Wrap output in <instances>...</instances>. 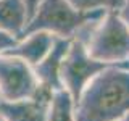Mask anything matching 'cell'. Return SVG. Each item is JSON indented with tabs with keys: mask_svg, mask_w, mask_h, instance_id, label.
I'll use <instances>...</instances> for the list:
<instances>
[{
	"mask_svg": "<svg viewBox=\"0 0 129 121\" xmlns=\"http://www.w3.org/2000/svg\"><path fill=\"white\" fill-rule=\"evenodd\" d=\"M55 40H56L55 36L44 31L27 32V34H24L23 37L18 39L16 45L11 50H8L7 55L16 56V58L23 60L34 68L47 56V53L53 47Z\"/></svg>",
	"mask_w": 129,
	"mask_h": 121,
	"instance_id": "52a82bcc",
	"label": "cell"
},
{
	"mask_svg": "<svg viewBox=\"0 0 129 121\" xmlns=\"http://www.w3.org/2000/svg\"><path fill=\"white\" fill-rule=\"evenodd\" d=\"M129 116V66H107L76 100V121H121Z\"/></svg>",
	"mask_w": 129,
	"mask_h": 121,
	"instance_id": "6da1fadb",
	"label": "cell"
},
{
	"mask_svg": "<svg viewBox=\"0 0 129 121\" xmlns=\"http://www.w3.org/2000/svg\"><path fill=\"white\" fill-rule=\"evenodd\" d=\"M24 3H26V8H27V13H29V18L32 16V13L36 11V8L39 7V3L42 2V0H23Z\"/></svg>",
	"mask_w": 129,
	"mask_h": 121,
	"instance_id": "5bb4252c",
	"label": "cell"
},
{
	"mask_svg": "<svg viewBox=\"0 0 129 121\" xmlns=\"http://www.w3.org/2000/svg\"><path fill=\"white\" fill-rule=\"evenodd\" d=\"M81 13H94V11H119L124 0H66Z\"/></svg>",
	"mask_w": 129,
	"mask_h": 121,
	"instance_id": "8fae6325",
	"label": "cell"
},
{
	"mask_svg": "<svg viewBox=\"0 0 129 121\" xmlns=\"http://www.w3.org/2000/svg\"><path fill=\"white\" fill-rule=\"evenodd\" d=\"M53 92L40 86L39 94L32 99L18 102L0 100V116L5 121H47L50 97Z\"/></svg>",
	"mask_w": 129,
	"mask_h": 121,
	"instance_id": "8992f818",
	"label": "cell"
},
{
	"mask_svg": "<svg viewBox=\"0 0 129 121\" xmlns=\"http://www.w3.org/2000/svg\"><path fill=\"white\" fill-rule=\"evenodd\" d=\"M27 23L29 13L23 0H0V31L19 39Z\"/></svg>",
	"mask_w": 129,
	"mask_h": 121,
	"instance_id": "9c48e42d",
	"label": "cell"
},
{
	"mask_svg": "<svg viewBox=\"0 0 129 121\" xmlns=\"http://www.w3.org/2000/svg\"><path fill=\"white\" fill-rule=\"evenodd\" d=\"M71 40L68 39H58L56 37L52 50L47 53V56L40 62L37 66H34L36 76L39 79V84L44 89L50 92H55L58 89H63L61 79H60V71H61V63L64 60V55L68 52Z\"/></svg>",
	"mask_w": 129,
	"mask_h": 121,
	"instance_id": "ba28073f",
	"label": "cell"
},
{
	"mask_svg": "<svg viewBox=\"0 0 129 121\" xmlns=\"http://www.w3.org/2000/svg\"><path fill=\"white\" fill-rule=\"evenodd\" d=\"M103 15L105 11L81 13L66 0H42L29 18L24 34L44 31L58 39L79 40L86 44L90 31Z\"/></svg>",
	"mask_w": 129,
	"mask_h": 121,
	"instance_id": "7a4b0ae2",
	"label": "cell"
},
{
	"mask_svg": "<svg viewBox=\"0 0 129 121\" xmlns=\"http://www.w3.org/2000/svg\"><path fill=\"white\" fill-rule=\"evenodd\" d=\"M0 121H5V119H3V118H2V116H0Z\"/></svg>",
	"mask_w": 129,
	"mask_h": 121,
	"instance_id": "2e32d148",
	"label": "cell"
},
{
	"mask_svg": "<svg viewBox=\"0 0 129 121\" xmlns=\"http://www.w3.org/2000/svg\"><path fill=\"white\" fill-rule=\"evenodd\" d=\"M84 45L92 58L107 66H129V26L118 11L105 13Z\"/></svg>",
	"mask_w": 129,
	"mask_h": 121,
	"instance_id": "3957f363",
	"label": "cell"
},
{
	"mask_svg": "<svg viewBox=\"0 0 129 121\" xmlns=\"http://www.w3.org/2000/svg\"><path fill=\"white\" fill-rule=\"evenodd\" d=\"M40 84L31 65L11 55H0V100L18 102L39 94Z\"/></svg>",
	"mask_w": 129,
	"mask_h": 121,
	"instance_id": "277c9868",
	"label": "cell"
},
{
	"mask_svg": "<svg viewBox=\"0 0 129 121\" xmlns=\"http://www.w3.org/2000/svg\"><path fill=\"white\" fill-rule=\"evenodd\" d=\"M121 121H129V116H127V118H124V119H121Z\"/></svg>",
	"mask_w": 129,
	"mask_h": 121,
	"instance_id": "9a60e30c",
	"label": "cell"
},
{
	"mask_svg": "<svg viewBox=\"0 0 129 121\" xmlns=\"http://www.w3.org/2000/svg\"><path fill=\"white\" fill-rule=\"evenodd\" d=\"M16 42H18V39H16L15 36L0 31V55H3V53H7L8 50H11V48L16 45Z\"/></svg>",
	"mask_w": 129,
	"mask_h": 121,
	"instance_id": "7c38bea8",
	"label": "cell"
},
{
	"mask_svg": "<svg viewBox=\"0 0 129 121\" xmlns=\"http://www.w3.org/2000/svg\"><path fill=\"white\" fill-rule=\"evenodd\" d=\"M118 13H119L121 18H123V21L129 26V0H124L123 2V7H121V10Z\"/></svg>",
	"mask_w": 129,
	"mask_h": 121,
	"instance_id": "4fadbf2b",
	"label": "cell"
},
{
	"mask_svg": "<svg viewBox=\"0 0 129 121\" xmlns=\"http://www.w3.org/2000/svg\"><path fill=\"white\" fill-rule=\"evenodd\" d=\"M105 68H107V65L97 62L89 55L87 48L82 42L71 40L61 63V71H60L61 86L70 92L76 102L81 92L84 90V87Z\"/></svg>",
	"mask_w": 129,
	"mask_h": 121,
	"instance_id": "5b68a950",
	"label": "cell"
},
{
	"mask_svg": "<svg viewBox=\"0 0 129 121\" xmlns=\"http://www.w3.org/2000/svg\"><path fill=\"white\" fill-rule=\"evenodd\" d=\"M47 121H76V102L66 89H58L52 94Z\"/></svg>",
	"mask_w": 129,
	"mask_h": 121,
	"instance_id": "30bf717a",
	"label": "cell"
}]
</instances>
